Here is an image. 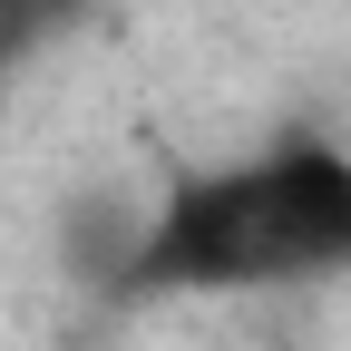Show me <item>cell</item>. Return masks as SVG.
I'll list each match as a JSON object with an SVG mask.
<instances>
[{"label":"cell","instance_id":"1","mask_svg":"<svg viewBox=\"0 0 351 351\" xmlns=\"http://www.w3.org/2000/svg\"><path fill=\"white\" fill-rule=\"evenodd\" d=\"M351 263V156L274 147L254 166L195 176L137 234V293H244V283H313Z\"/></svg>","mask_w":351,"mask_h":351},{"label":"cell","instance_id":"2","mask_svg":"<svg viewBox=\"0 0 351 351\" xmlns=\"http://www.w3.org/2000/svg\"><path fill=\"white\" fill-rule=\"evenodd\" d=\"M69 20H78V0H0V69H10V49H29Z\"/></svg>","mask_w":351,"mask_h":351}]
</instances>
